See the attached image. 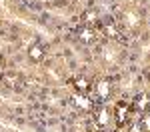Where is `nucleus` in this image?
I'll list each match as a JSON object with an SVG mask.
<instances>
[{"label":"nucleus","mask_w":150,"mask_h":132,"mask_svg":"<svg viewBox=\"0 0 150 132\" xmlns=\"http://www.w3.org/2000/svg\"><path fill=\"white\" fill-rule=\"evenodd\" d=\"M28 56L34 60V62H40V60L44 58V50H42V46H40V44H32V46H30V50H28Z\"/></svg>","instance_id":"obj_1"},{"label":"nucleus","mask_w":150,"mask_h":132,"mask_svg":"<svg viewBox=\"0 0 150 132\" xmlns=\"http://www.w3.org/2000/svg\"><path fill=\"white\" fill-rule=\"evenodd\" d=\"M74 104H76L78 108H82V110H90V108H92V102H90L86 96H82V94L74 96Z\"/></svg>","instance_id":"obj_2"},{"label":"nucleus","mask_w":150,"mask_h":132,"mask_svg":"<svg viewBox=\"0 0 150 132\" xmlns=\"http://www.w3.org/2000/svg\"><path fill=\"white\" fill-rule=\"evenodd\" d=\"M94 34H96V32H94L92 28H88V26H86V28H80V40L82 42H92L94 40Z\"/></svg>","instance_id":"obj_3"},{"label":"nucleus","mask_w":150,"mask_h":132,"mask_svg":"<svg viewBox=\"0 0 150 132\" xmlns=\"http://www.w3.org/2000/svg\"><path fill=\"white\" fill-rule=\"evenodd\" d=\"M96 92H98V96L106 98V96L110 94V82H108V80H102V82H98V86H96Z\"/></svg>","instance_id":"obj_4"},{"label":"nucleus","mask_w":150,"mask_h":132,"mask_svg":"<svg viewBox=\"0 0 150 132\" xmlns=\"http://www.w3.org/2000/svg\"><path fill=\"white\" fill-rule=\"evenodd\" d=\"M148 106H150V96L148 94L136 96V108H138V110H146Z\"/></svg>","instance_id":"obj_5"},{"label":"nucleus","mask_w":150,"mask_h":132,"mask_svg":"<svg viewBox=\"0 0 150 132\" xmlns=\"http://www.w3.org/2000/svg\"><path fill=\"white\" fill-rule=\"evenodd\" d=\"M108 122H110V112L108 110H100L98 116H96V124L98 126H106Z\"/></svg>","instance_id":"obj_6"},{"label":"nucleus","mask_w":150,"mask_h":132,"mask_svg":"<svg viewBox=\"0 0 150 132\" xmlns=\"http://www.w3.org/2000/svg\"><path fill=\"white\" fill-rule=\"evenodd\" d=\"M126 114H128L126 106L124 104H118V108H116V120H118V124H122L126 120Z\"/></svg>","instance_id":"obj_7"},{"label":"nucleus","mask_w":150,"mask_h":132,"mask_svg":"<svg viewBox=\"0 0 150 132\" xmlns=\"http://www.w3.org/2000/svg\"><path fill=\"white\" fill-rule=\"evenodd\" d=\"M74 86H76L78 90H82V92H84V90H88V88H90V82H88V78L80 76V78H76V80H74Z\"/></svg>","instance_id":"obj_8"},{"label":"nucleus","mask_w":150,"mask_h":132,"mask_svg":"<svg viewBox=\"0 0 150 132\" xmlns=\"http://www.w3.org/2000/svg\"><path fill=\"white\" fill-rule=\"evenodd\" d=\"M124 18H126V24H130V26H136V24L140 22V18H138V14H136V12H126V14H124Z\"/></svg>","instance_id":"obj_9"},{"label":"nucleus","mask_w":150,"mask_h":132,"mask_svg":"<svg viewBox=\"0 0 150 132\" xmlns=\"http://www.w3.org/2000/svg\"><path fill=\"white\" fill-rule=\"evenodd\" d=\"M104 34L108 36V38H116L118 36V30H116V26L108 24V26H104Z\"/></svg>","instance_id":"obj_10"},{"label":"nucleus","mask_w":150,"mask_h":132,"mask_svg":"<svg viewBox=\"0 0 150 132\" xmlns=\"http://www.w3.org/2000/svg\"><path fill=\"white\" fill-rule=\"evenodd\" d=\"M84 20H86L88 24L96 22V14H94V12H86V14H84Z\"/></svg>","instance_id":"obj_11"},{"label":"nucleus","mask_w":150,"mask_h":132,"mask_svg":"<svg viewBox=\"0 0 150 132\" xmlns=\"http://www.w3.org/2000/svg\"><path fill=\"white\" fill-rule=\"evenodd\" d=\"M16 82H18V76H14V74H8V76H6V84H8V86H14Z\"/></svg>","instance_id":"obj_12"},{"label":"nucleus","mask_w":150,"mask_h":132,"mask_svg":"<svg viewBox=\"0 0 150 132\" xmlns=\"http://www.w3.org/2000/svg\"><path fill=\"white\" fill-rule=\"evenodd\" d=\"M142 128H144V130H150V114H146V116H144V122H142Z\"/></svg>","instance_id":"obj_13"},{"label":"nucleus","mask_w":150,"mask_h":132,"mask_svg":"<svg viewBox=\"0 0 150 132\" xmlns=\"http://www.w3.org/2000/svg\"><path fill=\"white\" fill-rule=\"evenodd\" d=\"M130 132H142V126H140V124H134V126L130 128Z\"/></svg>","instance_id":"obj_14"},{"label":"nucleus","mask_w":150,"mask_h":132,"mask_svg":"<svg viewBox=\"0 0 150 132\" xmlns=\"http://www.w3.org/2000/svg\"><path fill=\"white\" fill-rule=\"evenodd\" d=\"M144 76H146V78H148V80H150V66H148V68H146V72H144Z\"/></svg>","instance_id":"obj_15"},{"label":"nucleus","mask_w":150,"mask_h":132,"mask_svg":"<svg viewBox=\"0 0 150 132\" xmlns=\"http://www.w3.org/2000/svg\"><path fill=\"white\" fill-rule=\"evenodd\" d=\"M2 68H4V66H2V60H0V72H2Z\"/></svg>","instance_id":"obj_16"}]
</instances>
